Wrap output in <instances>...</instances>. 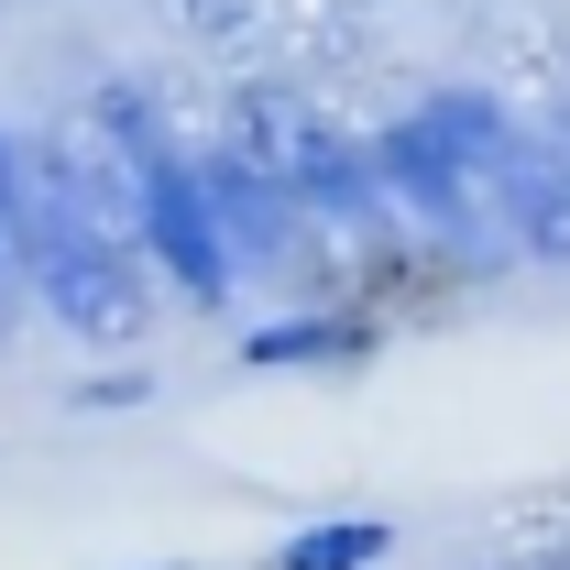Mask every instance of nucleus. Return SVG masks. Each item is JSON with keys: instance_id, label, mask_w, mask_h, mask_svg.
<instances>
[{"instance_id": "7ed1b4c3", "label": "nucleus", "mask_w": 570, "mask_h": 570, "mask_svg": "<svg viewBox=\"0 0 570 570\" xmlns=\"http://www.w3.org/2000/svg\"><path fill=\"white\" fill-rule=\"evenodd\" d=\"M198 176H209V209H219V230H230V253H242V275L307 253V198L285 187L275 165H253V154H198Z\"/></svg>"}, {"instance_id": "0eeeda50", "label": "nucleus", "mask_w": 570, "mask_h": 570, "mask_svg": "<svg viewBox=\"0 0 570 570\" xmlns=\"http://www.w3.org/2000/svg\"><path fill=\"white\" fill-rule=\"evenodd\" d=\"M142 395H154V373H88L67 406H77V417H99V406H142Z\"/></svg>"}, {"instance_id": "423d86ee", "label": "nucleus", "mask_w": 570, "mask_h": 570, "mask_svg": "<svg viewBox=\"0 0 570 570\" xmlns=\"http://www.w3.org/2000/svg\"><path fill=\"white\" fill-rule=\"evenodd\" d=\"M395 549V515H318V527H296L264 549V570H373Z\"/></svg>"}, {"instance_id": "39448f33", "label": "nucleus", "mask_w": 570, "mask_h": 570, "mask_svg": "<svg viewBox=\"0 0 570 570\" xmlns=\"http://www.w3.org/2000/svg\"><path fill=\"white\" fill-rule=\"evenodd\" d=\"M373 352H384L373 318H264V330H242L253 373H362Z\"/></svg>"}, {"instance_id": "20e7f679", "label": "nucleus", "mask_w": 570, "mask_h": 570, "mask_svg": "<svg viewBox=\"0 0 570 570\" xmlns=\"http://www.w3.org/2000/svg\"><path fill=\"white\" fill-rule=\"evenodd\" d=\"M285 187L307 198L318 219H384V165H373V142H341V132H285V154H264Z\"/></svg>"}, {"instance_id": "f03ea898", "label": "nucleus", "mask_w": 570, "mask_h": 570, "mask_svg": "<svg viewBox=\"0 0 570 570\" xmlns=\"http://www.w3.org/2000/svg\"><path fill=\"white\" fill-rule=\"evenodd\" d=\"M483 198H494L504 242L538 253V264H570V142L560 132H504V154L483 165Z\"/></svg>"}, {"instance_id": "1a4fd4ad", "label": "nucleus", "mask_w": 570, "mask_h": 570, "mask_svg": "<svg viewBox=\"0 0 570 570\" xmlns=\"http://www.w3.org/2000/svg\"><path fill=\"white\" fill-rule=\"evenodd\" d=\"M154 570H187V560H154Z\"/></svg>"}, {"instance_id": "6e6552de", "label": "nucleus", "mask_w": 570, "mask_h": 570, "mask_svg": "<svg viewBox=\"0 0 570 570\" xmlns=\"http://www.w3.org/2000/svg\"><path fill=\"white\" fill-rule=\"evenodd\" d=\"M22 176H33V154H11V132H0V242L22 230Z\"/></svg>"}, {"instance_id": "f257e3e1", "label": "nucleus", "mask_w": 570, "mask_h": 570, "mask_svg": "<svg viewBox=\"0 0 570 570\" xmlns=\"http://www.w3.org/2000/svg\"><path fill=\"white\" fill-rule=\"evenodd\" d=\"M33 253V296H45V318H67L77 341H110V330H132L142 307V242H110V230H45V242H22Z\"/></svg>"}]
</instances>
